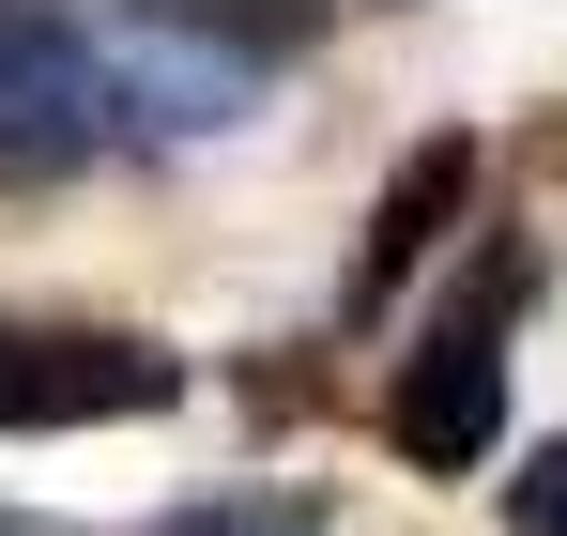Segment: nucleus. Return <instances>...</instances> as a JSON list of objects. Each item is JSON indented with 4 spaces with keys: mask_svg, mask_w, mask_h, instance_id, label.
Returning a JSON list of instances; mask_svg holds the SVG:
<instances>
[{
    "mask_svg": "<svg viewBox=\"0 0 567 536\" xmlns=\"http://www.w3.org/2000/svg\"><path fill=\"white\" fill-rule=\"evenodd\" d=\"M506 307H522V276H475L461 307L414 338V368L383 383V445L414 475H475L491 460V430H506Z\"/></svg>",
    "mask_w": 567,
    "mask_h": 536,
    "instance_id": "1",
    "label": "nucleus"
},
{
    "mask_svg": "<svg viewBox=\"0 0 567 536\" xmlns=\"http://www.w3.org/2000/svg\"><path fill=\"white\" fill-rule=\"evenodd\" d=\"M138 16L215 31V47H307V31H322V0H138Z\"/></svg>",
    "mask_w": 567,
    "mask_h": 536,
    "instance_id": "5",
    "label": "nucleus"
},
{
    "mask_svg": "<svg viewBox=\"0 0 567 536\" xmlns=\"http://www.w3.org/2000/svg\"><path fill=\"white\" fill-rule=\"evenodd\" d=\"M185 368L154 338H107V322H0V430H123V414H169Z\"/></svg>",
    "mask_w": 567,
    "mask_h": 536,
    "instance_id": "2",
    "label": "nucleus"
},
{
    "mask_svg": "<svg viewBox=\"0 0 567 536\" xmlns=\"http://www.w3.org/2000/svg\"><path fill=\"white\" fill-rule=\"evenodd\" d=\"M461 199H475V138H414V154H399V184H383V215H369V246H353V307H383L399 276L430 261Z\"/></svg>",
    "mask_w": 567,
    "mask_h": 536,
    "instance_id": "4",
    "label": "nucleus"
},
{
    "mask_svg": "<svg viewBox=\"0 0 567 536\" xmlns=\"http://www.w3.org/2000/svg\"><path fill=\"white\" fill-rule=\"evenodd\" d=\"M506 522H522V536H567V445H537L522 475H506Z\"/></svg>",
    "mask_w": 567,
    "mask_h": 536,
    "instance_id": "6",
    "label": "nucleus"
},
{
    "mask_svg": "<svg viewBox=\"0 0 567 536\" xmlns=\"http://www.w3.org/2000/svg\"><path fill=\"white\" fill-rule=\"evenodd\" d=\"M78 154H107V62L47 0H0V169H78Z\"/></svg>",
    "mask_w": 567,
    "mask_h": 536,
    "instance_id": "3",
    "label": "nucleus"
}]
</instances>
